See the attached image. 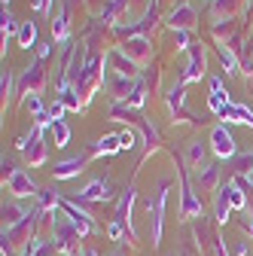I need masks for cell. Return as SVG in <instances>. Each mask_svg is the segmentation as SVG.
<instances>
[{"label": "cell", "mask_w": 253, "mask_h": 256, "mask_svg": "<svg viewBox=\"0 0 253 256\" xmlns=\"http://www.w3.org/2000/svg\"><path fill=\"white\" fill-rule=\"evenodd\" d=\"M4 216H6V226H16V222L22 220V210H18V208H6Z\"/></svg>", "instance_id": "cell-10"}, {"label": "cell", "mask_w": 253, "mask_h": 256, "mask_svg": "<svg viewBox=\"0 0 253 256\" xmlns=\"http://www.w3.org/2000/svg\"><path fill=\"white\" fill-rule=\"evenodd\" d=\"M12 28H16V24H12V18H10V16H4V34H12Z\"/></svg>", "instance_id": "cell-14"}, {"label": "cell", "mask_w": 253, "mask_h": 256, "mask_svg": "<svg viewBox=\"0 0 253 256\" xmlns=\"http://www.w3.org/2000/svg\"><path fill=\"white\" fill-rule=\"evenodd\" d=\"M49 116H52V122H61V116H64V104H52V110H49Z\"/></svg>", "instance_id": "cell-12"}, {"label": "cell", "mask_w": 253, "mask_h": 256, "mask_svg": "<svg viewBox=\"0 0 253 256\" xmlns=\"http://www.w3.org/2000/svg\"><path fill=\"white\" fill-rule=\"evenodd\" d=\"M119 140H122V150H132V146H134V134H132V132L119 134Z\"/></svg>", "instance_id": "cell-13"}, {"label": "cell", "mask_w": 253, "mask_h": 256, "mask_svg": "<svg viewBox=\"0 0 253 256\" xmlns=\"http://www.w3.org/2000/svg\"><path fill=\"white\" fill-rule=\"evenodd\" d=\"M229 208H232V198H229V186L220 189V196H216V220H229Z\"/></svg>", "instance_id": "cell-3"}, {"label": "cell", "mask_w": 253, "mask_h": 256, "mask_svg": "<svg viewBox=\"0 0 253 256\" xmlns=\"http://www.w3.org/2000/svg\"><path fill=\"white\" fill-rule=\"evenodd\" d=\"M214 152L216 156H235V140L226 128H214Z\"/></svg>", "instance_id": "cell-1"}, {"label": "cell", "mask_w": 253, "mask_h": 256, "mask_svg": "<svg viewBox=\"0 0 253 256\" xmlns=\"http://www.w3.org/2000/svg\"><path fill=\"white\" fill-rule=\"evenodd\" d=\"M110 196V192H107V183L104 180H94L86 192H82V198H107Z\"/></svg>", "instance_id": "cell-5"}, {"label": "cell", "mask_w": 253, "mask_h": 256, "mask_svg": "<svg viewBox=\"0 0 253 256\" xmlns=\"http://www.w3.org/2000/svg\"><path fill=\"white\" fill-rule=\"evenodd\" d=\"M119 146H122V140H119L116 134H110V138H104V140H101V146H98V150H101V152H113V150H119Z\"/></svg>", "instance_id": "cell-9"}, {"label": "cell", "mask_w": 253, "mask_h": 256, "mask_svg": "<svg viewBox=\"0 0 253 256\" xmlns=\"http://www.w3.org/2000/svg\"><path fill=\"white\" fill-rule=\"evenodd\" d=\"M10 189L16 196H30V192H34V183H30V177L24 171H10Z\"/></svg>", "instance_id": "cell-2"}, {"label": "cell", "mask_w": 253, "mask_h": 256, "mask_svg": "<svg viewBox=\"0 0 253 256\" xmlns=\"http://www.w3.org/2000/svg\"><path fill=\"white\" fill-rule=\"evenodd\" d=\"M34 37H37V28H34V24L28 22V24L22 28V34H18V40H22V46H30V43H34Z\"/></svg>", "instance_id": "cell-8"}, {"label": "cell", "mask_w": 253, "mask_h": 256, "mask_svg": "<svg viewBox=\"0 0 253 256\" xmlns=\"http://www.w3.org/2000/svg\"><path fill=\"white\" fill-rule=\"evenodd\" d=\"M247 226H250V229H253V216H250V222H247Z\"/></svg>", "instance_id": "cell-17"}, {"label": "cell", "mask_w": 253, "mask_h": 256, "mask_svg": "<svg viewBox=\"0 0 253 256\" xmlns=\"http://www.w3.org/2000/svg\"><path fill=\"white\" fill-rule=\"evenodd\" d=\"M80 168H82L80 158H68V162H61V165L55 168V177H58V180H61V177H74Z\"/></svg>", "instance_id": "cell-4"}, {"label": "cell", "mask_w": 253, "mask_h": 256, "mask_svg": "<svg viewBox=\"0 0 253 256\" xmlns=\"http://www.w3.org/2000/svg\"><path fill=\"white\" fill-rule=\"evenodd\" d=\"M229 198H232V208H244V196L238 192V186H229Z\"/></svg>", "instance_id": "cell-11"}, {"label": "cell", "mask_w": 253, "mask_h": 256, "mask_svg": "<svg viewBox=\"0 0 253 256\" xmlns=\"http://www.w3.org/2000/svg\"><path fill=\"white\" fill-rule=\"evenodd\" d=\"M40 134V132H37ZM24 152H28V158H30V162H43V158H46V152H43V146H37V138H34V146H24Z\"/></svg>", "instance_id": "cell-7"}, {"label": "cell", "mask_w": 253, "mask_h": 256, "mask_svg": "<svg viewBox=\"0 0 253 256\" xmlns=\"http://www.w3.org/2000/svg\"><path fill=\"white\" fill-rule=\"evenodd\" d=\"M110 235H113V238L122 235V222H113V226H110Z\"/></svg>", "instance_id": "cell-16"}, {"label": "cell", "mask_w": 253, "mask_h": 256, "mask_svg": "<svg viewBox=\"0 0 253 256\" xmlns=\"http://www.w3.org/2000/svg\"><path fill=\"white\" fill-rule=\"evenodd\" d=\"M189 158H192V162H198V158H202V146H192V150H189Z\"/></svg>", "instance_id": "cell-15"}, {"label": "cell", "mask_w": 253, "mask_h": 256, "mask_svg": "<svg viewBox=\"0 0 253 256\" xmlns=\"http://www.w3.org/2000/svg\"><path fill=\"white\" fill-rule=\"evenodd\" d=\"M52 134H55V144H58V146H64V144L70 140V132H68L64 122H52Z\"/></svg>", "instance_id": "cell-6"}]
</instances>
